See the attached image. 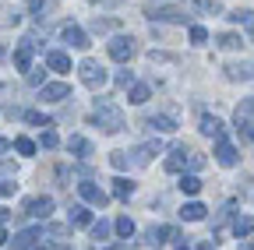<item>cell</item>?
Wrapping results in <instances>:
<instances>
[{"label": "cell", "instance_id": "bcb514c9", "mask_svg": "<svg viewBox=\"0 0 254 250\" xmlns=\"http://www.w3.org/2000/svg\"><path fill=\"white\" fill-rule=\"evenodd\" d=\"M7 243V233H4V226H0V247H4Z\"/></svg>", "mask_w": 254, "mask_h": 250}, {"label": "cell", "instance_id": "ab89813d", "mask_svg": "<svg viewBox=\"0 0 254 250\" xmlns=\"http://www.w3.org/2000/svg\"><path fill=\"white\" fill-rule=\"evenodd\" d=\"M57 145H60L57 131H46V134H43V148H57Z\"/></svg>", "mask_w": 254, "mask_h": 250}, {"label": "cell", "instance_id": "ffe728a7", "mask_svg": "<svg viewBox=\"0 0 254 250\" xmlns=\"http://www.w3.org/2000/svg\"><path fill=\"white\" fill-rule=\"evenodd\" d=\"M131 194H134V183H131V180H124V176H117V180H113V198L127 201Z\"/></svg>", "mask_w": 254, "mask_h": 250}, {"label": "cell", "instance_id": "7402d4cb", "mask_svg": "<svg viewBox=\"0 0 254 250\" xmlns=\"http://www.w3.org/2000/svg\"><path fill=\"white\" fill-rule=\"evenodd\" d=\"M152 96V88L148 85H131V96H127V102H134V106H145Z\"/></svg>", "mask_w": 254, "mask_h": 250}, {"label": "cell", "instance_id": "2e32d148", "mask_svg": "<svg viewBox=\"0 0 254 250\" xmlns=\"http://www.w3.org/2000/svg\"><path fill=\"white\" fill-rule=\"evenodd\" d=\"M205 204H198V201H190V204H184L180 208V218H184V222H201V218H205Z\"/></svg>", "mask_w": 254, "mask_h": 250}, {"label": "cell", "instance_id": "52a82bcc", "mask_svg": "<svg viewBox=\"0 0 254 250\" xmlns=\"http://www.w3.org/2000/svg\"><path fill=\"white\" fill-rule=\"evenodd\" d=\"M39 99H43V102H64V99H71V85H64V81L43 85V92H39Z\"/></svg>", "mask_w": 254, "mask_h": 250}, {"label": "cell", "instance_id": "30bf717a", "mask_svg": "<svg viewBox=\"0 0 254 250\" xmlns=\"http://www.w3.org/2000/svg\"><path fill=\"white\" fill-rule=\"evenodd\" d=\"M39 229H25V233H18L14 236V243H11V250H36L39 247Z\"/></svg>", "mask_w": 254, "mask_h": 250}, {"label": "cell", "instance_id": "f546056e", "mask_svg": "<svg viewBox=\"0 0 254 250\" xmlns=\"http://www.w3.org/2000/svg\"><path fill=\"white\" fill-rule=\"evenodd\" d=\"M110 233H113V226H110V222H95V226H92V236H95V240H106Z\"/></svg>", "mask_w": 254, "mask_h": 250}, {"label": "cell", "instance_id": "4fadbf2b", "mask_svg": "<svg viewBox=\"0 0 254 250\" xmlns=\"http://www.w3.org/2000/svg\"><path fill=\"white\" fill-rule=\"evenodd\" d=\"M226 78L230 81H254V64H230Z\"/></svg>", "mask_w": 254, "mask_h": 250}, {"label": "cell", "instance_id": "7a4b0ae2", "mask_svg": "<svg viewBox=\"0 0 254 250\" xmlns=\"http://www.w3.org/2000/svg\"><path fill=\"white\" fill-rule=\"evenodd\" d=\"M81 81L88 85V88H99V85H106V67H99L95 60H81Z\"/></svg>", "mask_w": 254, "mask_h": 250}, {"label": "cell", "instance_id": "f35d334b", "mask_svg": "<svg viewBox=\"0 0 254 250\" xmlns=\"http://www.w3.org/2000/svg\"><path fill=\"white\" fill-rule=\"evenodd\" d=\"M28 11L36 14V18H43L46 14V4H43V0H28Z\"/></svg>", "mask_w": 254, "mask_h": 250}, {"label": "cell", "instance_id": "1f68e13d", "mask_svg": "<svg viewBox=\"0 0 254 250\" xmlns=\"http://www.w3.org/2000/svg\"><path fill=\"white\" fill-rule=\"evenodd\" d=\"M14 148H18L21 155H36V145H32L28 138H14Z\"/></svg>", "mask_w": 254, "mask_h": 250}, {"label": "cell", "instance_id": "f6af8a7d", "mask_svg": "<svg viewBox=\"0 0 254 250\" xmlns=\"http://www.w3.org/2000/svg\"><path fill=\"white\" fill-rule=\"evenodd\" d=\"M240 250H254V240H247V243H240Z\"/></svg>", "mask_w": 254, "mask_h": 250}, {"label": "cell", "instance_id": "d6a6232c", "mask_svg": "<svg viewBox=\"0 0 254 250\" xmlns=\"http://www.w3.org/2000/svg\"><path fill=\"white\" fill-rule=\"evenodd\" d=\"M67 233H71L67 226H46V236H50V240H57V243H60L64 236H67Z\"/></svg>", "mask_w": 254, "mask_h": 250}, {"label": "cell", "instance_id": "3957f363", "mask_svg": "<svg viewBox=\"0 0 254 250\" xmlns=\"http://www.w3.org/2000/svg\"><path fill=\"white\" fill-rule=\"evenodd\" d=\"M110 56L117 60V64H127V60L134 56V43H131V36H113V39H110Z\"/></svg>", "mask_w": 254, "mask_h": 250}, {"label": "cell", "instance_id": "816d5d0a", "mask_svg": "<svg viewBox=\"0 0 254 250\" xmlns=\"http://www.w3.org/2000/svg\"><path fill=\"white\" fill-rule=\"evenodd\" d=\"M110 250H120V247H110Z\"/></svg>", "mask_w": 254, "mask_h": 250}, {"label": "cell", "instance_id": "d590c367", "mask_svg": "<svg viewBox=\"0 0 254 250\" xmlns=\"http://www.w3.org/2000/svg\"><path fill=\"white\" fill-rule=\"evenodd\" d=\"M113 25H117V21H110V18H95V21H92V28H95V32H110Z\"/></svg>", "mask_w": 254, "mask_h": 250}, {"label": "cell", "instance_id": "ac0fdd59", "mask_svg": "<svg viewBox=\"0 0 254 250\" xmlns=\"http://www.w3.org/2000/svg\"><path fill=\"white\" fill-rule=\"evenodd\" d=\"M201 134H208V138H215V141H219V138H222V120L205 113V116H201Z\"/></svg>", "mask_w": 254, "mask_h": 250}, {"label": "cell", "instance_id": "83f0119b", "mask_svg": "<svg viewBox=\"0 0 254 250\" xmlns=\"http://www.w3.org/2000/svg\"><path fill=\"white\" fill-rule=\"evenodd\" d=\"M219 46H222V50H240L244 39H240L237 32H226V36H219Z\"/></svg>", "mask_w": 254, "mask_h": 250}, {"label": "cell", "instance_id": "74e56055", "mask_svg": "<svg viewBox=\"0 0 254 250\" xmlns=\"http://www.w3.org/2000/svg\"><path fill=\"white\" fill-rule=\"evenodd\" d=\"M127 85H134V74L131 71H120L117 74V88H127Z\"/></svg>", "mask_w": 254, "mask_h": 250}, {"label": "cell", "instance_id": "60d3db41", "mask_svg": "<svg viewBox=\"0 0 254 250\" xmlns=\"http://www.w3.org/2000/svg\"><path fill=\"white\" fill-rule=\"evenodd\" d=\"M14 194V183L11 180H0V198H11Z\"/></svg>", "mask_w": 254, "mask_h": 250}, {"label": "cell", "instance_id": "f1b7e54d", "mask_svg": "<svg viewBox=\"0 0 254 250\" xmlns=\"http://www.w3.org/2000/svg\"><path fill=\"white\" fill-rule=\"evenodd\" d=\"M25 120H28V123H36V127H50V123H53L50 116H43V113H36V109H28Z\"/></svg>", "mask_w": 254, "mask_h": 250}, {"label": "cell", "instance_id": "ee69618b", "mask_svg": "<svg viewBox=\"0 0 254 250\" xmlns=\"http://www.w3.org/2000/svg\"><path fill=\"white\" fill-rule=\"evenodd\" d=\"M244 134H247V138L254 141V123H247V131H244Z\"/></svg>", "mask_w": 254, "mask_h": 250}, {"label": "cell", "instance_id": "277c9868", "mask_svg": "<svg viewBox=\"0 0 254 250\" xmlns=\"http://www.w3.org/2000/svg\"><path fill=\"white\" fill-rule=\"evenodd\" d=\"M60 39L67 43V46H74V50H88V46H92V43H88V32H85V28H78V25H71V21L60 28Z\"/></svg>", "mask_w": 254, "mask_h": 250}, {"label": "cell", "instance_id": "603a6c76", "mask_svg": "<svg viewBox=\"0 0 254 250\" xmlns=\"http://www.w3.org/2000/svg\"><path fill=\"white\" fill-rule=\"evenodd\" d=\"M113 233H117V236H124V240H127V236H134V222H131L127 215H120L117 222H113Z\"/></svg>", "mask_w": 254, "mask_h": 250}, {"label": "cell", "instance_id": "5bb4252c", "mask_svg": "<svg viewBox=\"0 0 254 250\" xmlns=\"http://www.w3.org/2000/svg\"><path fill=\"white\" fill-rule=\"evenodd\" d=\"M148 127H152V131H163V134H173V131H177V116L159 113V116H152V120H148Z\"/></svg>", "mask_w": 254, "mask_h": 250}, {"label": "cell", "instance_id": "5b68a950", "mask_svg": "<svg viewBox=\"0 0 254 250\" xmlns=\"http://www.w3.org/2000/svg\"><path fill=\"white\" fill-rule=\"evenodd\" d=\"M78 194H81V201H88V204H95V208H103L110 198H106V191L103 187H95L92 180H85V183H78Z\"/></svg>", "mask_w": 254, "mask_h": 250}, {"label": "cell", "instance_id": "7bdbcfd3", "mask_svg": "<svg viewBox=\"0 0 254 250\" xmlns=\"http://www.w3.org/2000/svg\"><path fill=\"white\" fill-rule=\"evenodd\" d=\"M7 148H14V141H4V138H0V155H4Z\"/></svg>", "mask_w": 254, "mask_h": 250}, {"label": "cell", "instance_id": "44dd1931", "mask_svg": "<svg viewBox=\"0 0 254 250\" xmlns=\"http://www.w3.org/2000/svg\"><path fill=\"white\" fill-rule=\"evenodd\" d=\"M67 148H71V151L78 155V159H88V155H92V145H88V141H85L81 134H74V138L67 141Z\"/></svg>", "mask_w": 254, "mask_h": 250}, {"label": "cell", "instance_id": "ba28073f", "mask_svg": "<svg viewBox=\"0 0 254 250\" xmlns=\"http://www.w3.org/2000/svg\"><path fill=\"white\" fill-rule=\"evenodd\" d=\"M32 50H36V39H25V43L14 50V67H18V71H32Z\"/></svg>", "mask_w": 254, "mask_h": 250}, {"label": "cell", "instance_id": "c3c4849f", "mask_svg": "<svg viewBox=\"0 0 254 250\" xmlns=\"http://www.w3.org/2000/svg\"><path fill=\"white\" fill-rule=\"evenodd\" d=\"M0 60H7V50H4V43H0Z\"/></svg>", "mask_w": 254, "mask_h": 250}, {"label": "cell", "instance_id": "7c38bea8", "mask_svg": "<svg viewBox=\"0 0 254 250\" xmlns=\"http://www.w3.org/2000/svg\"><path fill=\"white\" fill-rule=\"evenodd\" d=\"M46 67L57 71V74H67V71H71V56L60 53V50H53V53H46Z\"/></svg>", "mask_w": 254, "mask_h": 250}, {"label": "cell", "instance_id": "4316f807", "mask_svg": "<svg viewBox=\"0 0 254 250\" xmlns=\"http://www.w3.org/2000/svg\"><path fill=\"white\" fill-rule=\"evenodd\" d=\"M233 233H237V240H240V236H251V233H254V218H237V222H233Z\"/></svg>", "mask_w": 254, "mask_h": 250}, {"label": "cell", "instance_id": "6da1fadb", "mask_svg": "<svg viewBox=\"0 0 254 250\" xmlns=\"http://www.w3.org/2000/svg\"><path fill=\"white\" fill-rule=\"evenodd\" d=\"M92 123H99L103 131H110V134H117V131H124V113L113 106V102H99L95 99V116H92Z\"/></svg>", "mask_w": 254, "mask_h": 250}, {"label": "cell", "instance_id": "681fc988", "mask_svg": "<svg viewBox=\"0 0 254 250\" xmlns=\"http://www.w3.org/2000/svg\"><path fill=\"white\" fill-rule=\"evenodd\" d=\"M4 218H7V208H0V222H4Z\"/></svg>", "mask_w": 254, "mask_h": 250}, {"label": "cell", "instance_id": "e0dca14e", "mask_svg": "<svg viewBox=\"0 0 254 250\" xmlns=\"http://www.w3.org/2000/svg\"><path fill=\"white\" fill-rule=\"evenodd\" d=\"M159 151H163V141H148V145H141V148L134 151V162H138V166H145L152 155H159Z\"/></svg>", "mask_w": 254, "mask_h": 250}, {"label": "cell", "instance_id": "8992f818", "mask_svg": "<svg viewBox=\"0 0 254 250\" xmlns=\"http://www.w3.org/2000/svg\"><path fill=\"white\" fill-rule=\"evenodd\" d=\"M145 14L152 18V21H187V11L184 7H145Z\"/></svg>", "mask_w": 254, "mask_h": 250}, {"label": "cell", "instance_id": "8d00e7d4", "mask_svg": "<svg viewBox=\"0 0 254 250\" xmlns=\"http://www.w3.org/2000/svg\"><path fill=\"white\" fill-rule=\"evenodd\" d=\"M198 7H201L205 14H219V11H222V7L215 4V0H198Z\"/></svg>", "mask_w": 254, "mask_h": 250}, {"label": "cell", "instance_id": "9c48e42d", "mask_svg": "<svg viewBox=\"0 0 254 250\" xmlns=\"http://www.w3.org/2000/svg\"><path fill=\"white\" fill-rule=\"evenodd\" d=\"M25 211H28L32 218H50V211H53V198H32V201L25 204Z\"/></svg>", "mask_w": 254, "mask_h": 250}, {"label": "cell", "instance_id": "484cf974", "mask_svg": "<svg viewBox=\"0 0 254 250\" xmlns=\"http://www.w3.org/2000/svg\"><path fill=\"white\" fill-rule=\"evenodd\" d=\"M180 191L194 198V194L201 191V180H198V176H180Z\"/></svg>", "mask_w": 254, "mask_h": 250}, {"label": "cell", "instance_id": "8fae6325", "mask_svg": "<svg viewBox=\"0 0 254 250\" xmlns=\"http://www.w3.org/2000/svg\"><path fill=\"white\" fill-rule=\"evenodd\" d=\"M215 159H219L222 166H237V159H240V155H237V148H233L226 138H219V145H215Z\"/></svg>", "mask_w": 254, "mask_h": 250}, {"label": "cell", "instance_id": "e575fe53", "mask_svg": "<svg viewBox=\"0 0 254 250\" xmlns=\"http://www.w3.org/2000/svg\"><path fill=\"white\" fill-rule=\"evenodd\" d=\"M190 43H198V46H201V43H208V32H205L201 25H194V28H190Z\"/></svg>", "mask_w": 254, "mask_h": 250}, {"label": "cell", "instance_id": "b9f144b4", "mask_svg": "<svg viewBox=\"0 0 254 250\" xmlns=\"http://www.w3.org/2000/svg\"><path fill=\"white\" fill-rule=\"evenodd\" d=\"M43 81V71H28V85H39Z\"/></svg>", "mask_w": 254, "mask_h": 250}, {"label": "cell", "instance_id": "9a60e30c", "mask_svg": "<svg viewBox=\"0 0 254 250\" xmlns=\"http://www.w3.org/2000/svg\"><path fill=\"white\" fill-rule=\"evenodd\" d=\"M173 236H177L173 226H152V229H148V243H155V247H159V243H170Z\"/></svg>", "mask_w": 254, "mask_h": 250}, {"label": "cell", "instance_id": "4dcf8cb0", "mask_svg": "<svg viewBox=\"0 0 254 250\" xmlns=\"http://www.w3.org/2000/svg\"><path fill=\"white\" fill-rule=\"evenodd\" d=\"M18 21H21V14H18V11H11V7L0 11V25H18Z\"/></svg>", "mask_w": 254, "mask_h": 250}, {"label": "cell", "instance_id": "f907efd6", "mask_svg": "<svg viewBox=\"0 0 254 250\" xmlns=\"http://www.w3.org/2000/svg\"><path fill=\"white\" fill-rule=\"evenodd\" d=\"M177 250H190V247H187V243H177Z\"/></svg>", "mask_w": 254, "mask_h": 250}, {"label": "cell", "instance_id": "7dc6e473", "mask_svg": "<svg viewBox=\"0 0 254 250\" xmlns=\"http://www.w3.org/2000/svg\"><path fill=\"white\" fill-rule=\"evenodd\" d=\"M198 250H215V247L212 243H198Z\"/></svg>", "mask_w": 254, "mask_h": 250}, {"label": "cell", "instance_id": "d6986e66", "mask_svg": "<svg viewBox=\"0 0 254 250\" xmlns=\"http://www.w3.org/2000/svg\"><path fill=\"white\" fill-rule=\"evenodd\" d=\"M187 155H190V151H184V148H177V151L170 155V159H166V173H180V169L187 166Z\"/></svg>", "mask_w": 254, "mask_h": 250}, {"label": "cell", "instance_id": "836d02e7", "mask_svg": "<svg viewBox=\"0 0 254 250\" xmlns=\"http://www.w3.org/2000/svg\"><path fill=\"white\" fill-rule=\"evenodd\" d=\"M110 162H113V169H127V162H131V159H127V151H113Z\"/></svg>", "mask_w": 254, "mask_h": 250}, {"label": "cell", "instance_id": "cb8c5ba5", "mask_svg": "<svg viewBox=\"0 0 254 250\" xmlns=\"http://www.w3.org/2000/svg\"><path fill=\"white\" fill-rule=\"evenodd\" d=\"M230 21H237V25H244V28H247V32L254 36V11H233V14H230Z\"/></svg>", "mask_w": 254, "mask_h": 250}, {"label": "cell", "instance_id": "d4e9b609", "mask_svg": "<svg viewBox=\"0 0 254 250\" xmlns=\"http://www.w3.org/2000/svg\"><path fill=\"white\" fill-rule=\"evenodd\" d=\"M71 222H74V226H88V222H92V215H88L85 204H71Z\"/></svg>", "mask_w": 254, "mask_h": 250}]
</instances>
